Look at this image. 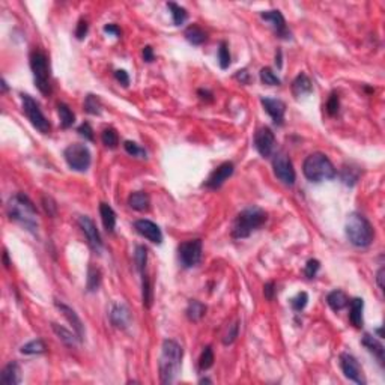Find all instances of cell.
I'll return each mask as SVG.
<instances>
[{"instance_id":"1","label":"cell","mask_w":385,"mask_h":385,"mask_svg":"<svg viewBox=\"0 0 385 385\" xmlns=\"http://www.w3.org/2000/svg\"><path fill=\"white\" fill-rule=\"evenodd\" d=\"M6 211H8V215H9V218L12 221L21 224L29 232L36 234V230H38L36 208H35V205L32 203V200L26 194L18 192V194L12 196L8 200Z\"/></svg>"},{"instance_id":"2","label":"cell","mask_w":385,"mask_h":385,"mask_svg":"<svg viewBox=\"0 0 385 385\" xmlns=\"http://www.w3.org/2000/svg\"><path fill=\"white\" fill-rule=\"evenodd\" d=\"M182 363V348L175 340H164L160 357V378L163 384H170L176 379Z\"/></svg>"},{"instance_id":"3","label":"cell","mask_w":385,"mask_h":385,"mask_svg":"<svg viewBox=\"0 0 385 385\" xmlns=\"http://www.w3.org/2000/svg\"><path fill=\"white\" fill-rule=\"evenodd\" d=\"M302 172H304V176L310 182H316V184L322 181L334 179L337 175L336 167L333 166L330 158L321 152L312 153L305 158L302 164Z\"/></svg>"},{"instance_id":"4","label":"cell","mask_w":385,"mask_h":385,"mask_svg":"<svg viewBox=\"0 0 385 385\" xmlns=\"http://www.w3.org/2000/svg\"><path fill=\"white\" fill-rule=\"evenodd\" d=\"M266 221V212L257 206H250L241 211L232 226V237L235 240L248 238L251 232L259 229Z\"/></svg>"},{"instance_id":"5","label":"cell","mask_w":385,"mask_h":385,"mask_svg":"<svg viewBox=\"0 0 385 385\" xmlns=\"http://www.w3.org/2000/svg\"><path fill=\"white\" fill-rule=\"evenodd\" d=\"M344 230L349 242L355 247H369L375 238L372 224L364 215L358 212H352L348 217Z\"/></svg>"},{"instance_id":"6","label":"cell","mask_w":385,"mask_h":385,"mask_svg":"<svg viewBox=\"0 0 385 385\" xmlns=\"http://www.w3.org/2000/svg\"><path fill=\"white\" fill-rule=\"evenodd\" d=\"M30 68L35 77V85L41 94L50 95L51 85H50V65H48L47 54L41 50H33L30 53Z\"/></svg>"},{"instance_id":"7","label":"cell","mask_w":385,"mask_h":385,"mask_svg":"<svg viewBox=\"0 0 385 385\" xmlns=\"http://www.w3.org/2000/svg\"><path fill=\"white\" fill-rule=\"evenodd\" d=\"M63 157H65L68 166L75 172H86L91 166V161H92L88 146L80 143L69 144L65 149Z\"/></svg>"},{"instance_id":"8","label":"cell","mask_w":385,"mask_h":385,"mask_svg":"<svg viewBox=\"0 0 385 385\" xmlns=\"http://www.w3.org/2000/svg\"><path fill=\"white\" fill-rule=\"evenodd\" d=\"M21 99H23V111L26 113V116L30 121V124L38 131L47 134L48 131H50V124H48V121L46 119V116L43 114L38 102L30 95H21Z\"/></svg>"},{"instance_id":"9","label":"cell","mask_w":385,"mask_h":385,"mask_svg":"<svg viewBox=\"0 0 385 385\" xmlns=\"http://www.w3.org/2000/svg\"><path fill=\"white\" fill-rule=\"evenodd\" d=\"M273 167H274V175L277 176L279 181H282L285 185H293L296 175L292 166V161L285 152H279L274 155L273 160Z\"/></svg>"},{"instance_id":"10","label":"cell","mask_w":385,"mask_h":385,"mask_svg":"<svg viewBox=\"0 0 385 385\" xmlns=\"http://www.w3.org/2000/svg\"><path fill=\"white\" fill-rule=\"evenodd\" d=\"M178 253H179V262L184 268L196 266L202 259V241L190 240L182 242L178 247Z\"/></svg>"},{"instance_id":"11","label":"cell","mask_w":385,"mask_h":385,"mask_svg":"<svg viewBox=\"0 0 385 385\" xmlns=\"http://www.w3.org/2000/svg\"><path fill=\"white\" fill-rule=\"evenodd\" d=\"M340 367L341 372L344 373V376L351 381H354L355 384L358 385H366V379L363 375V370L358 364V361L355 360V357H352L351 354H340Z\"/></svg>"},{"instance_id":"12","label":"cell","mask_w":385,"mask_h":385,"mask_svg":"<svg viewBox=\"0 0 385 385\" xmlns=\"http://www.w3.org/2000/svg\"><path fill=\"white\" fill-rule=\"evenodd\" d=\"M274 146H276V137H274V133L268 127L257 130L254 136V147L263 158L271 157Z\"/></svg>"},{"instance_id":"13","label":"cell","mask_w":385,"mask_h":385,"mask_svg":"<svg viewBox=\"0 0 385 385\" xmlns=\"http://www.w3.org/2000/svg\"><path fill=\"white\" fill-rule=\"evenodd\" d=\"M79 226L82 229V232L85 234L86 240L89 242V245L92 247V250L99 253L102 248V241H101V235L96 229L95 223L88 217V215H82L79 218Z\"/></svg>"},{"instance_id":"14","label":"cell","mask_w":385,"mask_h":385,"mask_svg":"<svg viewBox=\"0 0 385 385\" xmlns=\"http://www.w3.org/2000/svg\"><path fill=\"white\" fill-rule=\"evenodd\" d=\"M260 17L271 24V27L274 29V32H276L277 36H280L283 40L290 38V32H289L288 27H286L285 17H283V14L280 11H277V9H274V11H263L260 14Z\"/></svg>"},{"instance_id":"15","label":"cell","mask_w":385,"mask_h":385,"mask_svg":"<svg viewBox=\"0 0 385 385\" xmlns=\"http://www.w3.org/2000/svg\"><path fill=\"white\" fill-rule=\"evenodd\" d=\"M234 169H235V167H234L232 163H223L221 166H218V167L209 175V178L206 179L205 185H206L208 188H211V190L220 188V187L227 181V178L232 176Z\"/></svg>"},{"instance_id":"16","label":"cell","mask_w":385,"mask_h":385,"mask_svg":"<svg viewBox=\"0 0 385 385\" xmlns=\"http://www.w3.org/2000/svg\"><path fill=\"white\" fill-rule=\"evenodd\" d=\"M263 108L266 113L273 118L276 125H283L285 122V113H286V104L276 98H262L260 99Z\"/></svg>"},{"instance_id":"17","label":"cell","mask_w":385,"mask_h":385,"mask_svg":"<svg viewBox=\"0 0 385 385\" xmlns=\"http://www.w3.org/2000/svg\"><path fill=\"white\" fill-rule=\"evenodd\" d=\"M134 227L142 237H144L150 242H153V244H161L163 242V234H161L160 227L155 223H152L150 220H137L134 223Z\"/></svg>"},{"instance_id":"18","label":"cell","mask_w":385,"mask_h":385,"mask_svg":"<svg viewBox=\"0 0 385 385\" xmlns=\"http://www.w3.org/2000/svg\"><path fill=\"white\" fill-rule=\"evenodd\" d=\"M54 304H56V307L60 310V313L68 319V322L72 325V328H74V331H75V334L79 336L80 340H83V337H85V327H83V322H82V319L79 318V315L69 307V305H66L65 302H60V301H54Z\"/></svg>"},{"instance_id":"19","label":"cell","mask_w":385,"mask_h":385,"mask_svg":"<svg viewBox=\"0 0 385 385\" xmlns=\"http://www.w3.org/2000/svg\"><path fill=\"white\" fill-rule=\"evenodd\" d=\"M110 321L116 328H127L131 324V313L125 304H114L110 312Z\"/></svg>"},{"instance_id":"20","label":"cell","mask_w":385,"mask_h":385,"mask_svg":"<svg viewBox=\"0 0 385 385\" xmlns=\"http://www.w3.org/2000/svg\"><path fill=\"white\" fill-rule=\"evenodd\" d=\"M0 382L5 385H18L21 382V369L17 361H11L3 367L0 373Z\"/></svg>"},{"instance_id":"21","label":"cell","mask_w":385,"mask_h":385,"mask_svg":"<svg viewBox=\"0 0 385 385\" xmlns=\"http://www.w3.org/2000/svg\"><path fill=\"white\" fill-rule=\"evenodd\" d=\"M313 92V85L310 82V79L301 72L292 83V94L295 95V98H301V96L310 95Z\"/></svg>"},{"instance_id":"22","label":"cell","mask_w":385,"mask_h":385,"mask_svg":"<svg viewBox=\"0 0 385 385\" xmlns=\"http://www.w3.org/2000/svg\"><path fill=\"white\" fill-rule=\"evenodd\" d=\"M361 343H363V346H366L378 358L379 364L382 366L384 364V346H382V343L378 338H375V336H370V334H364Z\"/></svg>"},{"instance_id":"23","label":"cell","mask_w":385,"mask_h":385,"mask_svg":"<svg viewBox=\"0 0 385 385\" xmlns=\"http://www.w3.org/2000/svg\"><path fill=\"white\" fill-rule=\"evenodd\" d=\"M363 310H364V301L361 298H354L351 301V313L349 321L355 328L363 327Z\"/></svg>"},{"instance_id":"24","label":"cell","mask_w":385,"mask_h":385,"mask_svg":"<svg viewBox=\"0 0 385 385\" xmlns=\"http://www.w3.org/2000/svg\"><path fill=\"white\" fill-rule=\"evenodd\" d=\"M99 212H101V220H102V224H104L105 230L113 232L114 226H116V214H114L113 208L107 203H101L99 205Z\"/></svg>"},{"instance_id":"25","label":"cell","mask_w":385,"mask_h":385,"mask_svg":"<svg viewBox=\"0 0 385 385\" xmlns=\"http://www.w3.org/2000/svg\"><path fill=\"white\" fill-rule=\"evenodd\" d=\"M327 302L334 312H340L349 304V298L346 296V293L343 290H333V292L328 293Z\"/></svg>"},{"instance_id":"26","label":"cell","mask_w":385,"mask_h":385,"mask_svg":"<svg viewBox=\"0 0 385 385\" xmlns=\"http://www.w3.org/2000/svg\"><path fill=\"white\" fill-rule=\"evenodd\" d=\"M360 173L361 170L352 164H344L343 169H341V173H340V179L344 185H355L358 182V178H360Z\"/></svg>"},{"instance_id":"27","label":"cell","mask_w":385,"mask_h":385,"mask_svg":"<svg viewBox=\"0 0 385 385\" xmlns=\"http://www.w3.org/2000/svg\"><path fill=\"white\" fill-rule=\"evenodd\" d=\"M149 196L143 191H136L130 194L128 197V205L134 209V211H147L149 209Z\"/></svg>"},{"instance_id":"28","label":"cell","mask_w":385,"mask_h":385,"mask_svg":"<svg viewBox=\"0 0 385 385\" xmlns=\"http://www.w3.org/2000/svg\"><path fill=\"white\" fill-rule=\"evenodd\" d=\"M185 313H187V318L191 322H199L205 316V313H206V305L203 302L197 301V299H191L188 302V307H187Z\"/></svg>"},{"instance_id":"29","label":"cell","mask_w":385,"mask_h":385,"mask_svg":"<svg viewBox=\"0 0 385 385\" xmlns=\"http://www.w3.org/2000/svg\"><path fill=\"white\" fill-rule=\"evenodd\" d=\"M51 328L56 333V336L59 337L66 346H69V348L77 346V340H80L77 334H72L71 331H68L66 328H63L62 325H57V324H51Z\"/></svg>"},{"instance_id":"30","label":"cell","mask_w":385,"mask_h":385,"mask_svg":"<svg viewBox=\"0 0 385 385\" xmlns=\"http://www.w3.org/2000/svg\"><path fill=\"white\" fill-rule=\"evenodd\" d=\"M57 111H59V118H60V125H62V128L66 130V128L72 127V124L75 122V116H74L72 110H71L66 104L60 102V104L57 105Z\"/></svg>"},{"instance_id":"31","label":"cell","mask_w":385,"mask_h":385,"mask_svg":"<svg viewBox=\"0 0 385 385\" xmlns=\"http://www.w3.org/2000/svg\"><path fill=\"white\" fill-rule=\"evenodd\" d=\"M185 38L192 46H200V44H203L206 41V33L199 26L192 24V26H190L185 30Z\"/></svg>"},{"instance_id":"32","label":"cell","mask_w":385,"mask_h":385,"mask_svg":"<svg viewBox=\"0 0 385 385\" xmlns=\"http://www.w3.org/2000/svg\"><path fill=\"white\" fill-rule=\"evenodd\" d=\"M167 8H169L170 12H172L175 26H181V24L185 23V20H187V17H188L185 8H182V6H179V5H176V3H173V2H169V3H167Z\"/></svg>"},{"instance_id":"33","label":"cell","mask_w":385,"mask_h":385,"mask_svg":"<svg viewBox=\"0 0 385 385\" xmlns=\"http://www.w3.org/2000/svg\"><path fill=\"white\" fill-rule=\"evenodd\" d=\"M20 351H21V354H26V355H35V354H44L47 351V348L41 338H36V340H32V341L26 343L24 346H21Z\"/></svg>"},{"instance_id":"34","label":"cell","mask_w":385,"mask_h":385,"mask_svg":"<svg viewBox=\"0 0 385 385\" xmlns=\"http://www.w3.org/2000/svg\"><path fill=\"white\" fill-rule=\"evenodd\" d=\"M101 285V273L95 266H89L88 270V290L89 292H95Z\"/></svg>"},{"instance_id":"35","label":"cell","mask_w":385,"mask_h":385,"mask_svg":"<svg viewBox=\"0 0 385 385\" xmlns=\"http://www.w3.org/2000/svg\"><path fill=\"white\" fill-rule=\"evenodd\" d=\"M142 299H143V305L144 307H150L152 305V286H150V282H149V277L146 274H142Z\"/></svg>"},{"instance_id":"36","label":"cell","mask_w":385,"mask_h":385,"mask_svg":"<svg viewBox=\"0 0 385 385\" xmlns=\"http://www.w3.org/2000/svg\"><path fill=\"white\" fill-rule=\"evenodd\" d=\"M212 364H214V352L211 346H206L199 358V367L200 370H208L209 367H212Z\"/></svg>"},{"instance_id":"37","label":"cell","mask_w":385,"mask_h":385,"mask_svg":"<svg viewBox=\"0 0 385 385\" xmlns=\"http://www.w3.org/2000/svg\"><path fill=\"white\" fill-rule=\"evenodd\" d=\"M260 80L266 86H279L282 83L280 79L274 74V71L271 68H262L260 69Z\"/></svg>"},{"instance_id":"38","label":"cell","mask_w":385,"mask_h":385,"mask_svg":"<svg viewBox=\"0 0 385 385\" xmlns=\"http://www.w3.org/2000/svg\"><path fill=\"white\" fill-rule=\"evenodd\" d=\"M101 140H102V143L105 144L107 147H110V149H114V147L119 144V137H118V133H116L113 128H105V130L102 131Z\"/></svg>"},{"instance_id":"39","label":"cell","mask_w":385,"mask_h":385,"mask_svg":"<svg viewBox=\"0 0 385 385\" xmlns=\"http://www.w3.org/2000/svg\"><path fill=\"white\" fill-rule=\"evenodd\" d=\"M101 101L99 98L95 95H88L86 99H85V110L89 113V114H99L101 113Z\"/></svg>"},{"instance_id":"40","label":"cell","mask_w":385,"mask_h":385,"mask_svg":"<svg viewBox=\"0 0 385 385\" xmlns=\"http://www.w3.org/2000/svg\"><path fill=\"white\" fill-rule=\"evenodd\" d=\"M134 260H136V266L140 271V274L144 273V266L147 262V250L144 248L143 245H139L136 248V254H134Z\"/></svg>"},{"instance_id":"41","label":"cell","mask_w":385,"mask_h":385,"mask_svg":"<svg viewBox=\"0 0 385 385\" xmlns=\"http://www.w3.org/2000/svg\"><path fill=\"white\" fill-rule=\"evenodd\" d=\"M218 63H220L221 69H226L230 65V53H229L226 43H221L220 48H218Z\"/></svg>"},{"instance_id":"42","label":"cell","mask_w":385,"mask_h":385,"mask_svg":"<svg viewBox=\"0 0 385 385\" xmlns=\"http://www.w3.org/2000/svg\"><path fill=\"white\" fill-rule=\"evenodd\" d=\"M124 147H125V150H127L130 155H133V157H137V158H146V150H144L143 147H140L137 143H134V142L127 140V142L124 143Z\"/></svg>"},{"instance_id":"43","label":"cell","mask_w":385,"mask_h":385,"mask_svg":"<svg viewBox=\"0 0 385 385\" xmlns=\"http://www.w3.org/2000/svg\"><path fill=\"white\" fill-rule=\"evenodd\" d=\"M307 301H309V295H307L305 292H301V293H298L295 298H292L290 305H292V309H293L295 312H301V310L307 305Z\"/></svg>"},{"instance_id":"44","label":"cell","mask_w":385,"mask_h":385,"mask_svg":"<svg viewBox=\"0 0 385 385\" xmlns=\"http://www.w3.org/2000/svg\"><path fill=\"white\" fill-rule=\"evenodd\" d=\"M319 268H321L319 260H316V259H310V260L307 262L305 268H304V274H305V277H307V279H313V277H316V274H318Z\"/></svg>"},{"instance_id":"45","label":"cell","mask_w":385,"mask_h":385,"mask_svg":"<svg viewBox=\"0 0 385 385\" xmlns=\"http://www.w3.org/2000/svg\"><path fill=\"white\" fill-rule=\"evenodd\" d=\"M77 133H79L82 137H85L86 140L94 142V130H92V127H91L88 122H83V124L77 128Z\"/></svg>"},{"instance_id":"46","label":"cell","mask_w":385,"mask_h":385,"mask_svg":"<svg viewBox=\"0 0 385 385\" xmlns=\"http://www.w3.org/2000/svg\"><path fill=\"white\" fill-rule=\"evenodd\" d=\"M338 107H340L338 96H337L336 94H331V96H330L328 101H327V111H328V114L334 116L337 111H338Z\"/></svg>"},{"instance_id":"47","label":"cell","mask_w":385,"mask_h":385,"mask_svg":"<svg viewBox=\"0 0 385 385\" xmlns=\"http://www.w3.org/2000/svg\"><path fill=\"white\" fill-rule=\"evenodd\" d=\"M238 333H240V325H238V324H234V325L230 327L229 333H227L226 337L223 338V343H224V344H232V343L237 340Z\"/></svg>"},{"instance_id":"48","label":"cell","mask_w":385,"mask_h":385,"mask_svg":"<svg viewBox=\"0 0 385 385\" xmlns=\"http://www.w3.org/2000/svg\"><path fill=\"white\" fill-rule=\"evenodd\" d=\"M86 35H88V21L82 18V20L79 21V24H77L75 36H77V40H83Z\"/></svg>"},{"instance_id":"49","label":"cell","mask_w":385,"mask_h":385,"mask_svg":"<svg viewBox=\"0 0 385 385\" xmlns=\"http://www.w3.org/2000/svg\"><path fill=\"white\" fill-rule=\"evenodd\" d=\"M114 79H116L122 86H128V85H130V77H128L127 71H124V69L114 71Z\"/></svg>"},{"instance_id":"50","label":"cell","mask_w":385,"mask_h":385,"mask_svg":"<svg viewBox=\"0 0 385 385\" xmlns=\"http://www.w3.org/2000/svg\"><path fill=\"white\" fill-rule=\"evenodd\" d=\"M104 32H105V33H110V35H114L116 38H121V35H122L121 29H119L116 24H105V26H104Z\"/></svg>"},{"instance_id":"51","label":"cell","mask_w":385,"mask_h":385,"mask_svg":"<svg viewBox=\"0 0 385 385\" xmlns=\"http://www.w3.org/2000/svg\"><path fill=\"white\" fill-rule=\"evenodd\" d=\"M43 200H44V208H46V211H47L50 215H54V214H56V203L53 202V199H51V197H44Z\"/></svg>"},{"instance_id":"52","label":"cell","mask_w":385,"mask_h":385,"mask_svg":"<svg viewBox=\"0 0 385 385\" xmlns=\"http://www.w3.org/2000/svg\"><path fill=\"white\" fill-rule=\"evenodd\" d=\"M276 286H274V283L273 282H270V283H266L265 285V288H263V293H265V298H268V299H273L274 298V292H276Z\"/></svg>"},{"instance_id":"53","label":"cell","mask_w":385,"mask_h":385,"mask_svg":"<svg viewBox=\"0 0 385 385\" xmlns=\"http://www.w3.org/2000/svg\"><path fill=\"white\" fill-rule=\"evenodd\" d=\"M143 59H144V62H147V63L153 62L155 56H153V50H152L150 46H146V47L143 48Z\"/></svg>"},{"instance_id":"54","label":"cell","mask_w":385,"mask_h":385,"mask_svg":"<svg viewBox=\"0 0 385 385\" xmlns=\"http://www.w3.org/2000/svg\"><path fill=\"white\" fill-rule=\"evenodd\" d=\"M384 274H385V270L384 268H381L379 271H378V274H376V282H378V286L384 290Z\"/></svg>"},{"instance_id":"55","label":"cell","mask_w":385,"mask_h":385,"mask_svg":"<svg viewBox=\"0 0 385 385\" xmlns=\"http://www.w3.org/2000/svg\"><path fill=\"white\" fill-rule=\"evenodd\" d=\"M237 79H238V80H241L242 83H248V72H247V69L238 71V74H237Z\"/></svg>"},{"instance_id":"56","label":"cell","mask_w":385,"mask_h":385,"mask_svg":"<svg viewBox=\"0 0 385 385\" xmlns=\"http://www.w3.org/2000/svg\"><path fill=\"white\" fill-rule=\"evenodd\" d=\"M199 95L202 96V99H208V101H212V94H211V92H208V91H203V89H200V91H199Z\"/></svg>"},{"instance_id":"57","label":"cell","mask_w":385,"mask_h":385,"mask_svg":"<svg viewBox=\"0 0 385 385\" xmlns=\"http://www.w3.org/2000/svg\"><path fill=\"white\" fill-rule=\"evenodd\" d=\"M276 63L279 68H282V51H279V57L276 56Z\"/></svg>"},{"instance_id":"58","label":"cell","mask_w":385,"mask_h":385,"mask_svg":"<svg viewBox=\"0 0 385 385\" xmlns=\"http://www.w3.org/2000/svg\"><path fill=\"white\" fill-rule=\"evenodd\" d=\"M3 260H5V266H6V268H9V265H11V263H9V260H8V251H5V253H3Z\"/></svg>"},{"instance_id":"59","label":"cell","mask_w":385,"mask_h":385,"mask_svg":"<svg viewBox=\"0 0 385 385\" xmlns=\"http://www.w3.org/2000/svg\"><path fill=\"white\" fill-rule=\"evenodd\" d=\"M2 88H3V92H6V91H8V85H6V82H5V80H2Z\"/></svg>"},{"instance_id":"60","label":"cell","mask_w":385,"mask_h":385,"mask_svg":"<svg viewBox=\"0 0 385 385\" xmlns=\"http://www.w3.org/2000/svg\"><path fill=\"white\" fill-rule=\"evenodd\" d=\"M211 384V379H200V384Z\"/></svg>"}]
</instances>
